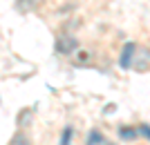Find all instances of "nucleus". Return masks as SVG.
Wrapping results in <instances>:
<instances>
[{"instance_id":"6","label":"nucleus","mask_w":150,"mask_h":145,"mask_svg":"<svg viewBox=\"0 0 150 145\" xmlns=\"http://www.w3.org/2000/svg\"><path fill=\"white\" fill-rule=\"evenodd\" d=\"M103 143H105V139H103V134L99 130H92L88 134V141H85V145H103Z\"/></svg>"},{"instance_id":"5","label":"nucleus","mask_w":150,"mask_h":145,"mask_svg":"<svg viewBox=\"0 0 150 145\" xmlns=\"http://www.w3.org/2000/svg\"><path fill=\"white\" fill-rule=\"evenodd\" d=\"M31 116H34V109H23V112L18 114V118H16V125L23 130V127H29V123H31Z\"/></svg>"},{"instance_id":"3","label":"nucleus","mask_w":150,"mask_h":145,"mask_svg":"<svg viewBox=\"0 0 150 145\" xmlns=\"http://www.w3.org/2000/svg\"><path fill=\"white\" fill-rule=\"evenodd\" d=\"M134 51H137V45H134V43H125V45H123V49H121V56H119V65H121V69H130L132 58H134Z\"/></svg>"},{"instance_id":"9","label":"nucleus","mask_w":150,"mask_h":145,"mask_svg":"<svg viewBox=\"0 0 150 145\" xmlns=\"http://www.w3.org/2000/svg\"><path fill=\"white\" fill-rule=\"evenodd\" d=\"M72 134H74V127L67 125L65 130H63V134H61V145H69V141H72Z\"/></svg>"},{"instance_id":"11","label":"nucleus","mask_w":150,"mask_h":145,"mask_svg":"<svg viewBox=\"0 0 150 145\" xmlns=\"http://www.w3.org/2000/svg\"><path fill=\"white\" fill-rule=\"evenodd\" d=\"M88 51H81V54H79V63H88Z\"/></svg>"},{"instance_id":"7","label":"nucleus","mask_w":150,"mask_h":145,"mask_svg":"<svg viewBox=\"0 0 150 145\" xmlns=\"http://www.w3.org/2000/svg\"><path fill=\"white\" fill-rule=\"evenodd\" d=\"M9 145H31V139L25 132H16L11 136V141H9Z\"/></svg>"},{"instance_id":"10","label":"nucleus","mask_w":150,"mask_h":145,"mask_svg":"<svg viewBox=\"0 0 150 145\" xmlns=\"http://www.w3.org/2000/svg\"><path fill=\"white\" fill-rule=\"evenodd\" d=\"M137 132L141 134V136H146V139L150 141V125H139V127H137Z\"/></svg>"},{"instance_id":"8","label":"nucleus","mask_w":150,"mask_h":145,"mask_svg":"<svg viewBox=\"0 0 150 145\" xmlns=\"http://www.w3.org/2000/svg\"><path fill=\"white\" fill-rule=\"evenodd\" d=\"M119 136L123 141H134L139 136V132L134 130V127H121V130H119Z\"/></svg>"},{"instance_id":"4","label":"nucleus","mask_w":150,"mask_h":145,"mask_svg":"<svg viewBox=\"0 0 150 145\" xmlns=\"http://www.w3.org/2000/svg\"><path fill=\"white\" fill-rule=\"evenodd\" d=\"M38 7V0H16V9L20 13H31Z\"/></svg>"},{"instance_id":"2","label":"nucleus","mask_w":150,"mask_h":145,"mask_svg":"<svg viewBox=\"0 0 150 145\" xmlns=\"http://www.w3.org/2000/svg\"><path fill=\"white\" fill-rule=\"evenodd\" d=\"M148 65H150V49L148 47H137L130 67H134V71H146Z\"/></svg>"},{"instance_id":"1","label":"nucleus","mask_w":150,"mask_h":145,"mask_svg":"<svg viewBox=\"0 0 150 145\" xmlns=\"http://www.w3.org/2000/svg\"><path fill=\"white\" fill-rule=\"evenodd\" d=\"M76 49H79V40H76L72 34H63L56 40V51L61 56H72Z\"/></svg>"}]
</instances>
